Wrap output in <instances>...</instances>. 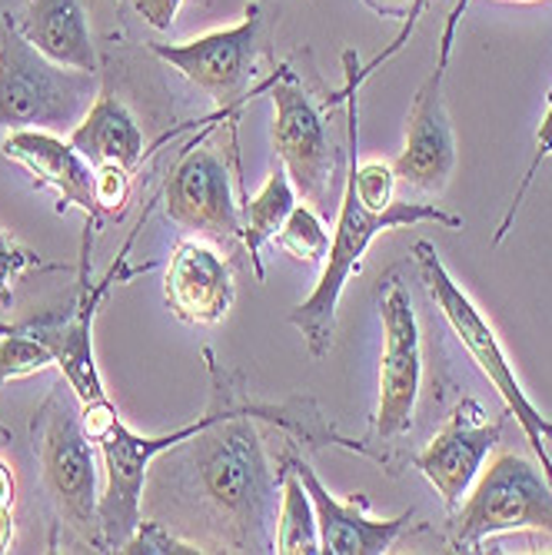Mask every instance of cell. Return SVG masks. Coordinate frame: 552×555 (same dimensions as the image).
I'll return each mask as SVG.
<instances>
[{
	"instance_id": "cell-22",
	"label": "cell",
	"mask_w": 552,
	"mask_h": 555,
	"mask_svg": "<svg viewBox=\"0 0 552 555\" xmlns=\"http://www.w3.org/2000/svg\"><path fill=\"white\" fill-rule=\"evenodd\" d=\"M273 240L280 249H286L293 260H304L313 267H323L326 249H330V230L323 227L317 210L307 204L293 207V214L286 217V223L280 227V233Z\"/></svg>"
},
{
	"instance_id": "cell-3",
	"label": "cell",
	"mask_w": 552,
	"mask_h": 555,
	"mask_svg": "<svg viewBox=\"0 0 552 555\" xmlns=\"http://www.w3.org/2000/svg\"><path fill=\"white\" fill-rule=\"evenodd\" d=\"M413 223H436L446 230L463 227V220L457 214H446L433 204H399V199H393L386 210H367L360 204L354 183L346 180L320 283L304 302H296L290 313V323L299 330V336H304L313 360H323L333 346V326H336V307H339L343 286L349 283V276L363 270V257H367L370 243L386 230L413 227Z\"/></svg>"
},
{
	"instance_id": "cell-18",
	"label": "cell",
	"mask_w": 552,
	"mask_h": 555,
	"mask_svg": "<svg viewBox=\"0 0 552 555\" xmlns=\"http://www.w3.org/2000/svg\"><path fill=\"white\" fill-rule=\"evenodd\" d=\"M14 27L43 57L77 70H100L97 47L80 0H24L17 14L8 11Z\"/></svg>"
},
{
	"instance_id": "cell-7",
	"label": "cell",
	"mask_w": 552,
	"mask_h": 555,
	"mask_svg": "<svg viewBox=\"0 0 552 555\" xmlns=\"http://www.w3.org/2000/svg\"><path fill=\"white\" fill-rule=\"evenodd\" d=\"M503 532H536L552 539V482L519 452L499 456L470 486L453 516L457 552H479L486 539Z\"/></svg>"
},
{
	"instance_id": "cell-8",
	"label": "cell",
	"mask_w": 552,
	"mask_h": 555,
	"mask_svg": "<svg viewBox=\"0 0 552 555\" xmlns=\"http://www.w3.org/2000/svg\"><path fill=\"white\" fill-rule=\"evenodd\" d=\"M270 34V17L264 4H249L243 21L227 30H214L180 43H150V50L170 64L183 80L204 90L220 114H236V107L249 96V80L257 70V57Z\"/></svg>"
},
{
	"instance_id": "cell-14",
	"label": "cell",
	"mask_w": 552,
	"mask_h": 555,
	"mask_svg": "<svg viewBox=\"0 0 552 555\" xmlns=\"http://www.w3.org/2000/svg\"><path fill=\"white\" fill-rule=\"evenodd\" d=\"M499 439H503V416L486 413L476 399H463L429 446L413 456V466L439 492L442 506L457 513Z\"/></svg>"
},
{
	"instance_id": "cell-15",
	"label": "cell",
	"mask_w": 552,
	"mask_h": 555,
	"mask_svg": "<svg viewBox=\"0 0 552 555\" xmlns=\"http://www.w3.org/2000/svg\"><path fill=\"white\" fill-rule=\"evenodd\" d=\"M283 463H290L296 469L299 482H304V489L313 499L317 529H320V552H330V555H383L393 548V542L403 535V529L413 519V513H403L396 519H373V516H367L370 499L363 492H357L349 502H339L317 479L313 466L304 463V456L286 452Z\"/></svg>"
},
{
	"instance_id": "cell-11",
	"label": "cell",
	"mask_w": 552,
	"mask_h": 555,
	"mask_svg": "<svg viewBox=\"0 0 552 555\" xmlns=\"http://www.w3.org/2000/svg\"><path fill=\"white\" fill-rule=\"evenodd\" d=\"M273 100V150L286 167L296 193H304L307 204L326 207L333 190V170L339 154L333 150L330 127L313 96L304 90L290 67H283L280 80H270Z\"/></svg>"
},
{
	"instance_id": "cell-30",
	"label": "cell",
	"mask_w": 552,
	"mask_h": 555,
	"mask_svg": "<svg viewBox=\"0 0 552 555\" xmlns=\"http://www.w3.org/2000/svg\"><path fill=\"white\" fill-rule=\"evenodd\" d=\"M133 8L154 30H170L183 8V0H133Z\"/></svg>"
},
{
	"instance_id": "cell-31",
	"label": "cell",
	"mask_w": 552,
	"mask_h": 555,
	"mask_svg": "<svg viewBox=\"0 0 552 555\" xmlns=\"http://www.w3.org/2000/svg\"><path fill=\"white\" fill-rule=\"evenodd\" d=\"M473 4V0H457V8L449 11L446 17V27H442V37H439V61H436V70L446 74V64H449V54H453V40H457V27L466 14V8ZM513 4H529V0H513Z\"/></svg>"
},
{
	"instance_id": "cell-16",
	"label": "cell",
	"mask_w": 552,
	"mask_h": 555,
	"mask_svg": "<svg viewBox=\"0 0 552 555\" xmlns=\"http://www.w3.org/2000/svg\"><path fill=\"white\" fill-rule=\"evenodd\" d=\"M233 270L214 246L180 240L164 276L167 310L187 326H217L233 307Z\"/></svg>"
},
{
	"instance_id": "cell-27",
	"label": "cell",
	"mask_w": 552,
	"mask_h": 555,
	"mask_svg": "<svg viewBox=\"0 0 552 555\" xmlns=\"http://www.w3.org/2000/svg\"><path fill=\"white\" fill-rule=\"evenodd\" d=\"M27 270H50L37 249L14 240L4 227H0V310L14 307V283Z\"/></svg>"
},
{
	"instance_id": "cell-21",
	"label": "cell",
	"mask_w": 552,
	"mask_h": 555,
	"mask_svg": "<svg viewBox=\"0 0 552 555\" xmlns=\"http://www.w3.org/2000/svg\"><path fill=\"white\" fill-rule=\"evenodd\" d=\"M280 519H277V552L283 555H313L320 552V529L310 492L299 482L296 469L280 460Z\"/></svg>"
},
{
	"instance_id": "cell-6",
	"label": "cell",
	"mask_w": 552,
	"mask_h": 555,
	"mask_svg": "<svg viewBox=\"0 0 552 555\" xmlns=\"http://www.w3.org/2000/svg\"><path fill=\"white\" fill-rule=\"evenodd\" d=\"M217 410L207 402L204 416H196L193 423L161 433V436H140L133 433L114 410V402H93L84 406V426L100 449L104 460V492H100V532H104L107 552H120V545L133 535V529L143 519V486H146V469L157 456H164L167 449L177 442L196 436Z\"/></svg>"
},
{
	"instance_id": "cell-9",
	"label": "cell",
	"mask_w": 552,
	"mask_h": 555,
	"mask_svg": "<svg viewBox=\"0 0 552 555\" xmlns=\"http://www.w3.org/2000/svg\"><path fill=\"white\" fill-rule=\"evenodd\" d=\"M150 210H143L137 230L143 227ZM137 230L127 236L124 249L117 263L107 270L104 280L90 283V254L80 257V276H77V289L74 296L64 302L61 310H43L37 320H27L24 326L50 346V352H54V360L64 373V379L70 383V389L77 392V399L84 402V406H93V402H104L107 399V389H104V379H100V370H97V357H93V320H97V307L104 302L107 289L114 280H133L137 273L150 270L146 267H137V270H127L124 267V257L130 254V246L137 240Z\"/></svg>"
},
{
	"instance_id": "cell-1",
	"label": "cell",
	"mask_w": 552,
	"mask_h": 555,
	"mask_svg": "<svg viewBox=\"0 0 552 555\" xmlns=\"http://www.w3.org/2000/svg\"><path fill=\"white\" fill-rule=\"evenodd\" d=\"M210 370V406L217 416L196 436L164 452V466L154 482H174L183 506H193L214 535L210 545L227 552H277L270 522L277 519V492L283 486L264 456V442L249 416H267L283 426L307 429L304 416H283L286 410L249 402L243 396V376L223 370L214 349H204Z\"/></svg>"
},
{
	"instance_id": "cell-19",
	"label": "cell",
	"mask_w": 552,
	"mask_h": 555,
	"mask_svg": "<svg viewBox=\"0 0 552 555\" xmlns=\"http://www.w3.org/2000/svg\"><path fill=\"white\" fill-rule=\"evenodd\" d=\"M70 143L93 164H117L137 173L146 154V140L137 124V117L124 107V100L104 93L93 100V107L84 114V120L67 133Z\"/></svg>"
},
{
	"instance_id": "cell-34",
	"label": "cell",
	"mask_w": 552,
	"mask_h": 555,
	"mask_svg": "<svg viewBox=\"0 0 552 555\" xmlns=\"http://www.w3.org/2000/svg\"><path fill=\"white\" fill-rule=\"evenodd\" d=\"M14 326H8V323H0V336H4V333H11Z\"/></svg>"
},
{
	"instance_id": "cell-13",
	"label": "cell",
	"mask_w": 552,
	"mask_h": 555,
	"mask_svg": "<svg viewBox=\"0 0 552 555\" xmlns=\"http://www.w3.org/2000/svg\"><path fill=\"white\" fill-rule=\"evenodd\" d=\"M0 154L30 173L34 190L57 193V214H84V249H90V233L104 230L107 217L97 199V167L70 143V137H61L54 130H8Z\"/></svg>"
},
{
	"instance_id": "cell-5",
	"label": "cell",
	"mask_w": 552,
	"mask_h": 555,
	"mask_svg": "<svg viewBox=\"0 0 552 555\" xmlns=\"http://www.w3.org/2000/svg\"><path fill=\"white\" fill-rule=\"evenodd\" d=\"M413 260H416V270L423 276V286L429 289V296L436 302V310L442 313V320L449 323L453 336L463 343V349L470 352V360L492 383V389L503 396L506 416H513L523 426L532 452L542 463L545 479L552 482V460H549V452H545V442H552V420H545L529 402V396H526V389H523V383H519V376H516V370H513V363L506 357L503 343H499L496 330L489 326L483 310L470 299V293L453 280V273L442 267L436 246L429 240H416Z\"/></svg>"
},
{
	"instance_id": "cell-28",
	"label": "cell",
	"mask_w": 552,
	"mask_h": 555,
	"mask_svg": "<svg viewBox=\"0 0 552 555\" xmlns=\"http://www.w3.org/2000/svg\"><path fill=\"white\" fill-rule=\"evenodd\" d=\"M130 190H133V170L117 167V164L97 167V199H100V210H104L107 220L124 217V210L130 204Z\"/></svg>"
},
{
	"instance_id": "cell-33",
	"label": "cell",
	"mask_w": 552,
	"mask_h": 555,
	"mask_svg": "<svg viewBox=\"0 0 552 555\" xmlns=\"http://www.w3.org/2000/svg\"><path fill=\"white\" fill-rule=\"evenodd\" d=\"M11 442V433L4 429V423H0V446H8Z\"/></svg>"
},
{
	"instance_id": "cell-2",
	"label": "cell",
	"mask_w": 552,
	"mask_h": 555,
	"mask_svg": "<svg viewBox=\"0 0 552 555\" xmlns=\"http://www.w3.org/2000/svg\"><path fill=\"white\" fill-rule=\"evenodd\" d=\"M30 446L57 529H67L93 552H107L104 532H100L93 439L84 426V402L77 399L67 379L50 389L40 410L34 413Z\"/></svg>"
},
{
	"instance_id": "cell-23",
	"label": "cell",
	"mask_w": 552,
	"mask_h": 555,
	"mask_svg": "<svg viewBox=\"0 0 552 555\" xmlns=\"http://www.w3.org/2000/svg\"><path fill=\"white\" fill-rule=\"evenodd\" d=\"M50 366H57L54 352H50V346L40 343L24 323H17L11 333L0 336V386L11 379L43 373Z\"/></svg>"
},
{
	"instance_id": "cell-12",
	"label": "cell",
	"mask_w": 552,
	"mask_h": 555,
	"mask_svg": "<svg viewBox=\"0 0 552 555\" xmlns=\"http://www.w3.org/2000/svg\"><path fill=\"white\" fill-rule=\"evenodd\" d=\"M161 204L167 220L187 233L217 243L240 240V204L233 199L230 167L207 143V133L196 137L170 167Z\"/></svg>"
},
{
	"instance_id": "cell-26",
	"label": "cell",
	"mask_w": 552,
	"mask_h": 555,
	"mask_svg": "<svg viewBox=\"0 0 552 555\" xmlns=\"http://www.w3.org/2000/svg\"><path fill=\"white\" fill-rule=\"evenodd\" d=\"M124 555H193V552H210L207 545H200L193 539L177 535L164 522H143L133 529V535L120 545Z\"/></svg>"
},
{
	"instance_id": "cell-29",
	"label": "cell",
	"mask_w": 552,
	"mask_h": 555,
	"mask_svg": "<svg viewBox=\"0 0 552 555\" xmlns=\"http://www.w3.org/2000/svg\"><path fill=\"white\" fill-rule=\"evenodd\" d=\"M17 535V476L0 460V552H11Z\"/></svg>"
},
{
	"instance_id": "cell-17",
	"label": "cell",
	"mask_w": 552,
	"mask_h": 555,
	"mask_svg": "<svg viewBox=\"0 0 552 555\" xmlns=\"http://www.w3.org/2000/svg\"><path fill=\"white\" fill-rule=\"evenodd\" d=\"M396 180H403L413 190L439 193L457 170V137L442 104V70L420 87L413 111L407 120V143L403 154L393 164Z\"/></svg>"
},
{
	"instance_id": "cell-10",
	"label": "cell",
	"mask_w": 552,
	"mask_h": 555,
	"mask_svg": "<svg viewBox=\"0 0 552 555\" xmlns=\"http://www.w3.org/2000/svg\"><path fill=\"white\" fill-rule=\"evenodd\" d=\"M383 320V360H380V396L373 413V442L393 446L413 429L420 386H423V339L413 296L396 273L380 286Z\"/></svg>"
},
{
	"instance_id": "cell-32",
	"label": "cell",
	"mask_w": 552,
	"mask_h": 555,
	"mask_svg": "<svg viewBox=\"0 0 552 555\" xmlns=\"http://www.w3.org/2000/svg\"><path fill=\"white\" fill-rule=\"evenodd\" d=\"M367 4L376 8V11H383V14H403V17H407V11H410L413 0H367Z\"/></svg>"
},
{
	"instance_id": "cell-25",
	"label": "cell",
	"mask_w": 552,
	"mask_h": 555,
	"mask_svg": "<svg viewBox=\"0 0 552 555\" xmlns=\"http://www.w3.org/2000/svg\"><path fill=\"white\" fill-rule=\"evenodd\" d=\"M549 157H552V93H549V107H545V114H542V124H539V130H536L532 160H529V167H526V173H523V180H519V186H516V193H513V199H510L506 217L499 220V230H496V236H492V246H499V243H503V240L513 233V220H516V214H519V207H523L526 193L532 190V183H536V177H539V167H542Z\"/></svg>"
},
{
	"instance_id": "cell-4",
	"label": "cell",
	"mask_w": 552,
	"mask_h": 555,
	"mask_svg": "<svg viewBox=\"0 0 552 555\" xmlns=\"http://www.w3.org/2000/svg\"><path fill=\"white\" fill-rule=\"evenodd\" d=\"M97 74L43 57L4 14L0 24V130L70 133L97 100Z\"/></svg>"
},
{
	"instance_id": "cell-24",
	"label": "cell",
	"mask_w": 552,
	"mask_h": 555,
	"mask_svg": "<svg viewBox=\"0 0 552 555\" xmlns=\"http://www.w3.org/2000/svg\"><path fill=\"white\" fill-rule=\"evenodd\" d=\"M429 8V0H413V4H410V11H407V21H403V27H399V34L393 37V43L386 47V50H380V54L367 64V67H360V70H354V54H346L343 61H346V83H343V90H336L333 96H330V104H339V100H346V96H354L386 61H393L396 54H399V50H403L407 47V40H410V34L416 30V24H420V17H423V11Z\"/></svg>"
},
{
	"instance_id": "cell-20",
	"label": "cell",
	"mask_w": 552,
	"mask_h": 555,
	"mask_svg": "<svg viewBox=\"0 0 552 555\" xmlns=\"http://www.w3.org/2000/svg\"><path fill=\"white\" fill-rule=\"evenodd\" d=\"M293 207H296V186H293L283 164L273 167V173L267 177L264 190L254 199H249V196L243 199V207H240V243L246 246L257 280L267 276V270L260 263V249H264L267 240H273L280 233V227L286 223Z\"/></svg>"
}]
</instances>
